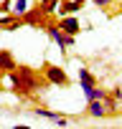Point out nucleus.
<instances>
[{"label": "nucleus", "instance_id": "nucleus-1", "mask_svg": "<svg viewBox=\"0 0 122 129\" xmlns=\"http://www.w3.org/2000/svg\"><path fill=\"white\" fill-rule=\"evenodd\" d=\"M5 79L10 81V91H13L18 99H23V101H31L33 94H36V91H43V86L48 84L46 76H41V74H38L36 69H31V66H18L15 71H8Z\"/></svg>", "mask_w": 122, "mask_h": 129}, {"label": "nucleus", "instance_id": "nucleus-2", "mask_svg": "<svg viewBox=\"0 0 122 129\" xmlns=\"http://www.w3.org/2000/svg\"><path fill=\"white\" fill-rule=\"evenodd\" d=\"M43 28H46L48 38H51V41H53V43H56V46L61 48V53H64L66 48H71V46H74V41H76V36H69V33H64V30H61L56 20H48V23H46Z\"/></svg>", "mask_w": 122, "mask_h": 129}, {"label": "nucleus", "instance_id": "nucleus-3", "mask_svg": "<svg viewBox=\"0 0 122 129\" xmlns=\"http://www.w3.org/2000/svg\"><path fill=\"white\" fill-rule=\"evenodd\" d=\"M41 74L46 76V81H48L51 86H61V89L71 86V79L66 76V71L61 69V66H53V63H43V71H41Z\"/></svg>", "mask_w": 122, "mask_h": 129}, {"label": "nucleus", "instance_id": "nucleus-4", "mask_svg": "<svg viewBox=\"0 0 122 129\" xmlns=\"http://www.w3.org/2000/svg\"><path fill=\"white\" fill-rule=\"evenodd\" d=\"M21 18H23V25H31V28H43V25L48 23V18H51V15L43 10V5H38V8H28Z\"/></svg>", "mask_w": 122, "mask_h": 129}, {"label": "nucleus", "instance_id": "nucleus-5", "mask_svg": "<svg viewBox=\"0 0 122 129\" xmlns=\"http://www.w3.org/2000/svg\"><path fill=\"white\" fill-rule=\"evenodd\" d=\"M56 23H58V28H61V30L69 33V36H76V33L82 30V23H79V18H76V15H61Z\"/></svg>", "mask_w": 122, "mask_h": 129}, {"label": "nucleus", "instance_id": "nucleus-6", "mask_svg": "<svg viewBox=\"0 0 122 129\" xmlns=\"http://www.w3.org/2000/svg\"><path fill=\"white\" fill-rule=\"evenodd\" d=\"M84 116H92V119H102V116H107V109H104V101H102V99H92V101H87V109H84Z\"/></svg>", "mask_w": 122, "mask_h": 129}, {"label": "nucleus", "instance_id": "nucleus-7", "mask_svg": "<svg viewBox=\"0 0 122 129\" xmlns=\"http://www.w3.org/2000/svg\"><path fill=\"white\" fill-rule=\"evenodd\" d=\"M82 8H84V0H61L56 15H58V18H61V15H76Z\"/></svg>", "mask_w": 122, "mask_h": 129}, {"label": "nucleus", "instance_id": "nucleus-8", "mask_svg": "<svg viewBox=\"0 0 122 129\" xmlns=\"http://www.w3.org/2000/svg\"><path fill=\"white\" fill-rule=\"evenodd\" d=\"M79 84H82V89H84V94H87L89 89H94V86H97V76H94L89 69H84V66H82V69H79Z\"/></svg>", "mask_w": 122, "mask_h": 129}, {"label": "nucleus", "instance_id": "nucleus-9", "mask_svg": "<svg viewBox=\"0 0 122 129\" xmlns=\"http://www.w3.org/2000/svg\"><path fill=\"white\" fill-rule=\"evenodd\" d=\"M0 69H3L5 74L18 69V63H15V58H13V53H10L8 48H0Z\"/></svg>", "mask_w": 122, "mask_h": 129}, {"label": "nucleus", "instance_id": "nucleus-10", "mask_svg": "<svg viewBox=\"0 0 122 129\" xmlns=\"http://www.w3.org/2000/svg\"><path fill=\"white\" fill-rule=\"evenodd\" d=\"M33 114H36V116H41V119H48V121H56V119L61 116L58 111H51V109H43V106H36V109H33Z\"/></svg>", "mask_w": 122, "mask_h": 129}, {"label": "nucleus", "instance_id": "nucleus-11", "mask_svg": "<svg viewBox=\"0 0 122 129\" xmlns=\"http://www.w3.org/2000/svg\"><path fill=\"white\" fill-rule=\"evenodd\" d=\"M102 101H104V109H107V114H112V116H114V114L119 111V109H117V106H119V101H117V99H114L112 94H107V96H104Z\"/></svg>", "mask_w": 122, "mask_h": 129}, {"label": "nucleus", "instance_id": "nucleus-12", "mask_svg": "<svg viewBox=\"0 0 122 129\" xmlns=\"http://www.w3.org/2000/svg\"><path fill=\"white\" fill-rule=\"evenodd\" d=\"M107 94H109L107 89H99V86H94V89H89L84 96H87V101H92V99H104Z\"/></svg>", "mask_w": 122, "mask_h": 129}, {"label": "nucleus", "instance_id": "nucleus-13", "mask_svg": "<svg viewBox=\"0 0 122 129\" xmlns=\"http://www.w3.org/2000/svg\"><path fill=\"white\" fill-rule=\"evenodd\" d=\"M26 10H28V0H13V10H10L13 15H23Z\"/></svg>", "mask_w": 122, "mask_h": 129}, {"label": "nucleus", "instance_id": "nucleus-14", "mask_svg": "<svg viewBox=\"0 0 122 129\" xmlns=\"http://www.w3.org/2000/svg\"><path fill=\"white\" fill-rule=\"evenodd\" d=\"M58 5H61V0H48V3L43 5V10H46L48 15H53V13H58Z\"/></svg>", "mask_w": 122, "mask_h": 129}, {"label": "nucleus", "instance_id": "nucleus-15", "mask_svg": "<svg viewBox=\"0 0 122 129\" xmlns=\"http://www.w3.org/2000/svg\"><path fill=\"white\" fill-rule=\"evenodd\" d=\"M112 3H114V0H92V5H94V8H102V10H104V8H109Z\"/></svg>", "mask_w": 122, "mask_h": 129}, {"label": "nucleus", "instance_id": "nucleus-16", "mask_svg": "<svg viewBox=\"0 0 122 129\" xmlns=\"http://www.w3.org/2000/svg\"><path fill=\"white\" fill-rule=\"evenodd\" d=\"M13 10V0H3L0 3V13H10Z\"/></svg>", "mask_w": 122, "mask_h": 129}, {"label": "nucleus", "instance_id": "nucleus-17", "mask_svg": "<svg viewBox=\"0 0 122 129\" xmlns=\"http://www.w3.org/2000/svg\"><path fill=\"white\" fill-rule=\"evenodd\" d=\"M109 94H112V96H114V99H117V101L122 104V86H114V89H112Z\"/></svg>", "mask_w": 122, "mask_h": 129}, {"label": "nucleus", "instance_id": "nucleus-18", "mask_svg": "<svg viewBox=\"0 0 122 129\" xmlns=\"http://www.w3.org/2000/svg\"><path fill=\"white\" fill-rule=\"evenodd\" d=\"M53 124H58V126H66V124H69V119H66V116H64V114H61V116H58V119H56V121H53Z\"/></svg>", "mask_w": 122, "mask_h": 129}, {"label": "nucleus", "instance_id": "nucleus-19", "mask_svg": "<svg viewBox=\"0 0 122 129\" xmlns=\"http://www.w3.org/2000/svg\"><path fill=\"white\" fill-rule=\"evenodd\" d=\"M3 76H5V71H3V69H0V81H3Z\"/></svg>", "mask_w": 122, "mask_h": 129}, {"label": "nucleus", "instance_id": "nucleus-20", "mask_svg": "<svg viewBox=\"0 0 122 129\" xmlns=\"http://www.w3.org/2000/svg\"><path fill=\"white\" fill-rule=\"evenodd\" d=\"M38 3H41V5H46V3H48V0H38Z\"/></svg>", "mask_w": 122, "mask_h": 129}, {"label": "nucleus", "instance_id": "nucleus-21", "mask_svg": "<svg viewBox=\"0 0 122 129\" xmlns=\"http://www.w3.org/2000/svg\"><path fill=\"white\" fill-rule=\"evenodd\" d=\"M119 8H122V3H119Z\"/></svg>", "mask_w": 122, "mask_h": 129}]
</instances>
